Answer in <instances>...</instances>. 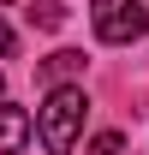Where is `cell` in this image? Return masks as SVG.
<instances>
[{
  "label": "cell",
  "mask_w": 149,
  "mask_h": 155,
  "mask_svg": "<svg viewBox=\"0 0 149 155\" xmlns=\"http://www.w3.org/2000/svg\"><path fill=\"white\" fill-rule=\"evenodd\" d=\"M84 114H90V96L78 84H54L48 90V107H42V143H48V155H72L78 149Z\"/></svg>",
  "instance_id": "cell-1"
},
{
  "label": "cell",
  "mask_w": 149,
  "mask_h": 155,
  "mask_svg": "<svg viewBox=\"0 0 149 155\" xmlns=\"http://www.w3.org/2000/svg\"><path fill=\"white\" fill-rule=\"evenodd\" d=\"M90 24H95V36L113 42V48H125V42L149 36V12H143V0H95V6H90Z\"/></svg>",
  "instance_id": "cell-2"
},
{
  "label": "cell",
  "mask_w": 149,
  "mask_h": 155,
  "mask_svg": "<svg viewBox=\"0 0 149 155\" xmlns=\"http://www.w3.org/2000/svg\"><path fill=\"white\" fill-rule=\"evenodd\" d=\"M0 90H6V78H0Z\"/></svg>",
  "instance_id": "cell-8"
},
{
  "label": "cell",
  "mask_w": 149,
  "mask_h": 155,
  "mask_svg": "<svg viewBox=\"0 0 149 155\" xmlns=\"http://www.w3.org/2000/svg\"><path fill=\"white\" fill-rule=\"evenodd\" d=\"M84 72V54H72V48H60L54 60H42V78L48 84H66V78H78Z\"/></svg>",
  "instance_id": "cell-4"
},
{
  "label": "cell",
  "mask_w": 149,
  "mask_h": 155,
  "mask_svg": "<svg viewBox=\"0 0 149 155\" xmlns=\"http://www.w3.org/2000/svg\"><path fill=\"white\" fill-rule=\"evenodd\" d=\"M30 137V114L24 107H0V155H18Z\"/></svg>",
  "instance_id": "cell-3"
},
{
  "label": "cell",
  "mask_w": 149,
  "mask_h": 155,
  "mask_svg": "<svg viewBox=\"0 0 149 155\" xmlns=\"http://www.w3.org/2000/svg\"><path fill=\"white\" fill-rule=\"evenodd\" d=\"M30 18H36L42 30H60V24H66V0H36V12H30Z\"/></svg>",
  "instance_id": "cell-5"
},
{
  "label": "cell",
  "mask_w": 149,
  "mask_h": 155,
  "mask_svg": "<svg viewBox=\"0 0 149 155\" xmlns=\"http://www.w3.org/2000/svg\"><path fill=\"white\" fill-rule=\"evenodd\" d=\"M18 48V36H12V24H0V54H12Z\"/></svg>",
  "instance_id": "cell-7"
},
{
  "label": "cell",
  "mask_w": 149,
  "mask_h": 155,
  "mask_svg": "<svg viewBox=\"0 0 149 155\" xmlns=\"http://www.w3.org/2000/svg\"><path fill=\"white\" fill-rule=\"evenodd\" d=\"M84 155H125V137H119V131H101V137H95Z\"/></svg>",
  "instance_id": "cell-6"
}]
</instances>
